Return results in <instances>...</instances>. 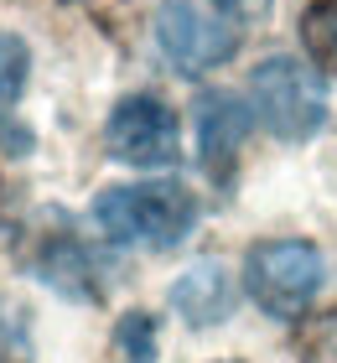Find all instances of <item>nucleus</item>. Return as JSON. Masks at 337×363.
I'll return each mask as SVG.
<instances>
[{
	"instance_id": "obj_13",
	"label": "nucleus",
	"mask_w": 337,
	"mask_h": 363,
	"mask_svg": "<svg viewBox=\"0 0 337 363\" xmlns=\"http://www.w3.org/2000/svg\"><path fill=\"white\" fill-rule=\"evenodd\" d=\"M11 337H16V317L6 311V301H0V353L11 348Z\"/></svg>"
},
{
	"instance_id": "obj_15",
	"label": "nucleus",
	"mask_w": 337,
	"mask_h": 363,
	"mask_svg": "<svg viewBox=\"0 0 337 363\" xmlns=\"http://www.w3.org/2000/svg\"><path fill=\"white\" fill-rule=\"evenodd\" d=\"M0 213H6V197H0Z\"/></svg>"
},
{
	"instance_id": "obj_12",
	"label": "nucleus",
	"mask_w": 337,
	"mask_h": 363,
	"mask_svg": "<svg viewBox=\"0 0 337 363\" xmlns=\"http://www.w3.org/2000/svg\"><path fill=\"white\" fill-rule=\"evenodd\" d=\"M306 363H337V311H332L322 327H311V337H306Z\"/></svg>"
},
{
	"instance_id": "obj_7",
	"label": "nucleus",
	"mask_w": 337,
	"mask_h": 363,
	"mask_svg": "<svg viewBox=\"0 0 337 363\" xmlns=\"http://www.w3.org/2000/svg\"><path fill=\"white\" fill-rule=\"evenodd\" d=\"M233 306H239V291H233L228 265L218 259H197L172 280V311L187 327H218L233 317Z\"/></svg>"
},
{
	"instance_id": "obj_1",
	"label": "nucleus",
	"mask_w": 337,
	"mask_h": 363,
	"mask_svg": "<svg viewBox=\"0 0 337 363\" xmlns=\"http://www.w3.org/2000/svg\"><path fill=\"white\" fill-rule=\"evenodd\" d=\"M94 223L104 239L135 244V250H177L197 223V197L182 182H135V187H104L94 197Z\"/></svg>"
},
{
	"instance_id": "obj_14",
	"label": "nucleus",
	"mask_w": 337,
	"mask_h": 363,
	"mask_svg": "<svg viewBox=\"0 0 337 363\" xmlns=\"http://www.w3.org/2000/svg\"><path fill=\"white\" fill-rule=\"evenodd\" d=\"M223 6H233L239 16H265V11H270V0H223Z\"/></svg>"
},
{
	"instance_id": "obj_4",
	"label": "nucleus",
	"mask_w": 337,
	"mask_h": 363,
	"mask_svg": "<svg viewBox=\"0 0 337 363\" xmlns=\"http://www.w3.org/2000/svg\"><path fill=\"white\" fill-rule=\"evenodd\" d=\"M244 291L260 311L280 322L306 317L322 291V255L306 239H270L244 255Z\"/></svg>"
},
{
	"instance_id": "obj_5",
	"label": "nucleus",
	"mask_w": 337,
	"mask_h": 363,
	"mask_svg": "<svg viewBox=\"0 0 337 363\" xmlns=\"http://www.w3.org/2000/svg\"><path fill=\"white\" fill-rule=\"evenodd\" d=\"M104 145L114 161L125 167H140V172H161V167H177L182 156V125H177V109L156 94H130L114 104L109 125H104Z\"/></svg>"
},
{
	"instance_id": "obj_8",
	"label": "nucleus",
	"mask_w": 337,
	"mask_h": 363,
	"mask_svg": "<svg viewBox=\"0 0 337 363\" xmlns=\"http://www.w3.org/2000/svg\"><path fill=\"white\" fill-rule=\"evenodd\" d=\"M244 135H249V109L233 94L213 89L197 99V156L208 167V177H228Z\"/></svg>"
},
{
	"instance_id": "obj_9",
	"label": "nucleus",
	"mask_w": 337,
	"mask_h": 363,
	"mask_svg": "<svg viewBox=\"0 0 337 363\" xmlns=\"http://www.w3.org/2000/svg\"><path fill=\"white\" fill-rule=\"evenodd\" d=\"M301 47L316 68L337 73V0H311L301 11Z\"/></svg>"
},
{
	"instance_id": "obj_2",
	"label": "nucleus",
	"mask_w": 337,
	"mask_h": 363,
	"mask_svg": "<svg viewBox=\"0 0 337 363\" xmlns=\"http://www.w3.org/2000/svg\"><path fill=\"white\" fill-rule=\"evenodd\" d=\"M156 47L177 73H208L244 47V16L223 0H161Z\"/></svg>"
},
{
	"instance_id": "obj_10",
	"label": "nucleus",
	"mask_w": 337,
	"mask_h": 363,
	"mask_svg": "<svg viewBox=\"0 0 337 363\" xmlns=\"http://www.w3.org/2000/svg\"><path fill=\"white\" fill-rule=\"evenodd\" d=\"M26 78H31V47L16 31H0V114L21 99Z\"/></svg>"
},
{
	"instance_id": "obj_6",
	"label": "nucleus",
	"mask_w": 337,
	"mask_h": 363,
	"mask_svg": "<svg viewBox=\"0 0 337 363\" xmlns=\"http://www.w3.org/2000/svg\"><path fill=\"white\" fill-rule=\"evenodd\" d=\"M31 275H37L42 286H53L57 296H67V301H99V296H104L99 259L89 255V244H83L78 234H67V228H57V234H47L37 244Z\"/></svg>"
},
{
	"instance_id": "obj_3",
	"label": "nucleus",
	"mask_w": 337,
	"mask_h": 363,
	"mask_svg": "<svg viewBox=\"0 0 337 363\" xmlns=\"http://www.w3.org/2000/svg\"><path fill=\"white\" fill-rule=\"evenodd\" d=\"M249 99H255L260 125L285 145L311 140L316 130L327 125V84L311 62L301 57H265L255 73H249Z\"/></svg>"
},
{
	"instance_id": "obj_11",
	"label": "nucleus",
	"mask_w": 337,
	"mask_h": 363,
	"mask_svg": "<svg viewBox=\"0 0 337 363\" xmlns=\"http://www.w3.org/2000/svg\"><path fill=\"white\" fill-rule=\"evenodd\" d=\"M114 348L125 363H156V317L150 311H125L114 327Z\"/></svg>"
}]
</instances>
